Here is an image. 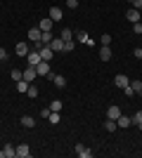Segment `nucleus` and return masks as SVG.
<instances>
[{
	"label": "nucleus",
	"mask_w": 142,
	"mask_h": 158,
	"mask_svg": "<svg viewBox=\"0 0 142 158\" xmlns=\"http://www.w3.org/2000/svg\"><path fill=\"white\" fill-rule=\"evenodd\" d=\"M133 123H135V125H137V127L142 130V111H137L135 116H133Z\"/></svg>",
	"instance_id": "29"
},
{
	"label": "nucleus",
	"mask_w": 142,
	"mask_h": 158,
	"mask_svg": "<svg viewBox=\"0 0 142 158\" xmlns=\"http://www.w3.org/2000/svg\"><path fill=\"white\" fill-rule=\"evenodd\" d=\"M123 94H126V97H135V92H133V87H123Z\"/></svg>",
	"instance_id": "34"
},
{
	"label": "nucleus",
	"mask_w": 142,
	"mask_h": 158,
	"mask_svg": "<svg viewBox=\"0 0 142 158\" xmlns=\"http://www.w3.org/2000/svg\"><path fill=\"white\" fill-rule=\"evenodd\" d=\"M21 125H24V127H33L36 118H33V116H24V118H21Z\"/></svg>",
	"instance_id": "22"
},
{
	"label": "nucleus",
	"mask_w": 142,
	"mask_h": 158,
	"mask_svg": "<svg viewBox=\"0 0 142 158\" xmlns=\"http://www.w3.org/2000/svg\"><path fill=\"white\" fill-rule=\"evenodd\" d=\"M74 151L78 153L81 158H90V156H93V151H90V149H85V144H81V142H78V144L74 146Z\"/></svg>",
	"instance_id": "5"
},
{
	"label": "nucleus",
	"mask_w": 142,
	"mask_h": 158,
	"mask_svg": "<svg viewBox=\"0 0 142 158\" xmlns=\"http://www.w3.org/2000/svg\"><path fill=\"white\" fill-rule=\"evenodd\" d=\"M116 125L121 127V130H123V127H130V125H133V118H128V116H123V113H121V116L116 118Z\"/></svg>",
	"instance_id": "9"
},
{
	"label": "nucleus",
	"mask_w": 142,
	"mask_h": 158,
	"mask_svg": "<svg viewBox=\"0 0 142 158\" xmlns=\"http://www.w3.org/2000/svg\"><path fill=\"white\" fill-rule=\"evenodd\" d=\"M52 24H54L52 19H41L38 21V28H41V31H52Z\"/></svg>",
	"instance_id": "18"
},
{
	"label": "nucleus",
	"mask_w": 142,
	"mask_h": 158,
	"mask_svg": "<svg viewBox=\"0 0 142 158\" xmlns=\"http://www.w3.org/2000/svg\"><path fill=\"white\" fill-rule=\"evenodd\" d=\"M52 83H54V87H67V78H64V76H52Z\"/></svg>",
	"instance_id": "19"
},
{
	"label": "nucleus",
	"mask_w": 142,
	"mask_h": 158,
	"mask_svg": "<svg viewBox=\"0 0 142 158\" xmlns=\"http://www.w3.org/2000/svg\"><path fill=\"white\" fill-rule=\"evenodd\" d=\"M62 17H64L62 7H50V19H52V21H59Z\"/></svg>",
	"instance_id": "16"
},
{
	"label": "nucleus",
	"mask_w": 142,
	"mask_h": 158,
	"mask_svg": "<svg viewBox=\"0 0 142 158\" xmlns=\"http://www.w3.org/2000/svg\"><path fill=\"white\" fill-rule=\"evenodd\" d=\"M104 130H107V132H116V130H118V125H116V120L107 118V123H104Z\"/></svg>",
	"instance_id": "21"
},
{
	"label": "nucleus",
	"mask_w": 142,
	"mask_h": 158,
	"mask_svg": "<svg viewBox=\"0 0 142 158\" xmlns=\"http://www.w3.org/2000/svg\"><path fill=\"white\" fill-rule=\"evenodd\" d=\"M38 52H41L43 61H50V59H52V47H50V45H43L41 50H38Z\"/></svg>",
	"instance_id": "13"
},
{
	"label": "nucleus",
	"mask_w": 142,
	"mask_h": 158,
	"mask_svg": "<svg viewBox=\"0 0 142 158\" xmlns=\"http://www.w3.org/2000/svg\"><path fill=\"white\" fill-rule=\"evenodd\" d=\"M118 116H121V109H118V106H116V104H111V106H109V111H107V118L116 120V118H118Z\"/></svg>",
	"instance_id": "15"
},
{
	"label": "nucleus",
	"mask_w": 142,
	"mask_h": 158,
	"mask_svg": "<svg viewBox=\"0 0 142 158\" xmlns=\"http://www.w3.org/2000/svg\"><path fill=\"white\" fill-rule=\"evenodd\" d=\"M7 59V50L5 47H0V61H5Z\"/></svg>",
	"instance_id": "37"
},
{
	"label": "nucleus",
	"mask_w": 142,
	"mask_h": 158,
	"mask_svg": "<svg viewBox=\"0 0 142 158\" xmlns=\"http://www.w3.org/2000/svg\"><path fill=\"white\" fill-rule=\"evenodd\" d=\"M64 5H67L69 10H76V7H78V0H67V2H64Z\"/></svg>",
	"instance_id": "33"
},
{
	"label": "nucleus",
	"mask_w": 142,
	"mask_h": 158,
	"mask_svg": "<svg viewBox=\"0 0 142 158\" xmlns=\"http://www.w3.org/2000/svg\"><path fill=\"white\" fill-rule=\"evenodd\" d=\"M24 80H26V83H33L36 78H38V71H36V66H26V69H24Z\"/></svg>",
	"instance_id": "3"
},
{
	"label": "nucleus",
	"mask_w": 142,
	"mask_h": 158,
	"mask_svg": "<svg viewBox=\"0 0 142 158\" xmlns=\"http://www.w3.org/2000/svg\"><path fill=\"white\" fill-rule=\"evenodd\" d=\"M36 71H38V76H45V78L52 80V69H50V61H41V64L36 66Z\"/></svg>",
	"instance_id": "1"
},
{
	"label": "nucleus",
	"mask_w": 142,
	"mask_h": 158,
	"mask_svg": "<svg viewBox=\"0 0 142 158\" xmlns=\"http://www.w3.org/2000/svg\"><path fill=\"white\" fill-rule=\"evenodd\" d=\"M52 38H54V35H52V31H43L41 43H43V45H50V43H52Z\"/></svg>",
	"instance_id": "20"
},
{
	"label": "nucleus",
	"mask_w": 142,
	"mask_h": 158,
	"mask_svg": "<svg viewBox=\"0 0 142 158\" xmlns=\"http://www.w3.org/2000/svg\"><path fill=\"white\" fill-rule=\"evenodd\" d=\"M133 57H135V59H142V47H135V50H133Z\"/></svg>",
	"instance_id": "35"
},
{
	"label": "nucleus",
	"mask_w": 142,
	"mask_h": 158,
	"mask_svg": "<svg viewBox=\"0 0 142 158\" xmlns=\"http://www.w3.org/2000/svg\"><path fill=\"white\" fill-rule=\"evenodd\" d=\"M74 50V40H64V52H71Z\"/></svg>",
	"instance_id": "31"
},
{
	"label": "nucleus",
	"mask_w": 142,
	"mask_h": 158,
	"mask_svg": "<svg viewBox=\"0 0 142 158\" xmlns=\"http://www.w3.org/2000/svg\"><path fill=\"white\" fill-rule=\"evenodd\" d=\"M100 59L102 61H109V59H111V47H109V45H102L100 47Z\"/></svg>",
	"instance_id": "14"
},
{
	"label": "nucleus",
	"mask_w": 142,
	"mask_h": 158,
	"mask_svg": "<svg viewBox=\"0 0 142 158\" xmlns=\"http://www.w3.org/2000/svg\"><path fill=\"white\" fill-rule=\"evenodd\" d=\"M76 40H78V43H83V45H88V47H93V45H95L93 38H90L85 31H76Z\"/></svg>",
	"instance_id": "4"
},
{
	"label": "nucleus",
	"mask_w": 142,
	"mask_h": 158,
	"mask_svg": "<svg viewBox=\"0 0 142 158\" xmlns=\"http://www.w3.org/2000/svg\"><path fill=\"white\" fill-rule=\"evenodd\" d=\"M41 35H43V31H41L38 26H31V28H28V40H31V43L41 40Z\"/></svg>",
	"instance_id": "8"
},
{
	"label": "nucleus",
	"mask_w": 142,
	"mask_h": 158,
	"mask_svg": "<svg viewBox=\"0 0 142 158\" xmlns=\"http://www.w3.org/2000/svg\"><path fill=\"white\" fill-rule=\"evenodd\" d=\"M17 156V149H14L12 144H5L2 146V151H0V158H14Z\"/></svg>",
	"instance_id": "6"
},
{
	"label": "nucleus",
	"mask_w": 142,
	"mask_h": 158,
	"mask_svg": "<svg viewBox=\"0 0 142 158\" xmlns=\"http://www.w3.org/2000/svg\"><path fill=\"white\" fill-rule=\"evenodd\" d=\"M114 83H116V87H121V90H123V87H128V85H130L128 76H123V73H118V76H116V78H114Z\"/></svg>",
	"instance_id": "7"
},
{
	"label": "nucleus",
	"mask_w": 142,
	"mask_h": 158,
	"mask_svg": "<svg viewBox=\"0 0 142 158\" xmlns=\"http://www.w3.org/2000/svg\"><path fill=\"white\" fill-rule=\"evenodd\" d=\"M14 85H17V90H19V92H26L31 83H26V80H19V83H14Z\"/></svg>",
	"instance_id": "28"
},
{
	"label": "nucleus",
	"mask_w": 142,
	"mask_h": 158,
	"mask_svg": "<svg viewBox=\"0 0 142 158\" xmlns=\"http://www.w3.org/2000/svg\"><path fill=\"white\" fill-rule=\"evenodd\" d=\"M100 43H102V45H111V35H109V33H104V35L100 38Z\"/></svg>",
	"instance_id": "30"
},
{
	"label": "nucleus",
	"mask_w": 142,
	"mask_h": 158,
	"mask_svg": "<svg viewBox=\"0 0 142 158\" xmlns=\"http://www.w3.org/2000/svg\"><path fill=\"white\" fill-rule=\"evenodd\" d=\"M126 17H128V21L137 24V21H140V10H135V7H130L128 12H126Z\"/></svg>",
	"instance_id": "11"
},
{
	"label": "nucleus",
	"mask_w": 142,
	"mask_h": 158,
	"mask_svg": "<svg viewBox=\"0 0 142 158\" xmlns=\"http://www.w3.org/2000/svg\"><path fill=\"white\" fill-rule=\"evenodd\" d=\"M26 94H28L31 99H36V97H38V87H36L33 83H31V85H28V90H26Z\"/></svg>",
	"instance_id": "27"
},
{
	"label": "nucleus",
	"mask_w": 142,
	"mask_h": 158,
	"mask_svg": "<svg viewBox=\"0 0 142 158\" xmlns=\"http://www.w3.org/2000/svg\"><path fill=\"white\" fill-rule=\"evenodd\" d=\"M62 106H64V102H62V99H52V104H50V111H62Z\"/></svg>",
	"instance_id": "24"
},
{
	"label": "nucleus",
	"mask_w": 142,
	"mask_h": 158,
	"mask_svg": "<svg viewBox=\"0 0 142 158\" xmlns=\"http://www.w3.org/2000/svg\"><path fill=\"white\" fill-rule=\"evenodd\" d=\"M43 61V57H41V52H38V50H31V52L26 54V64L28 66H38Z\"/></svg>",
	"instance_id": "2"
},
{
	"label": "nucleus",
	"mask_w": 142,
	"mask_h": 158,
	"mask_svg": "<svg viewBox=\"0 0 142 158\" xmlns=\"http://www.w3.org/2000/svg\"><path fill=\"white\" fill-rule=\"evenodd\" d=\"M50 47H52V52H64V40L62 38H52Z\"/></svg>",
	"instance_id": "12"
},
{
	"label": "nucleus",
	"mask_w": 142,
	"mask_h": 158,
	"mask_svg": "<svg viewBox=\"0 0 142 158\" xmlns=\"http://www.w3.org/2000/svg\"><path fill=\"white\" fill-rule=\"evenodd\" d=\"M14 52L19 54V57H26V54L31 52V50H28V45H26V43H19V45L14 47Z\"/></svg>",
	"instance_id": "17"
},
{
	"label": "nucleus",
	"mask_w": 142,
	"mask_h": 158,
	"mask_svg": "<svg viewBox=\"0 0 142 158\" xmlns=\"http://www.w3.org/2000/svg\"><path fill=\"white\" fill-rule=\"evenodd\" d=\"M133 33H135V35H142V24H140V21L133 24Z\"/></svg>",
	"instance_id": "32"
},
{
	"label": "nucleus",
	"mask_w": 142,
	"mask_h": 158,
	"mask_svg": "<svg viewBox=\"0 0 142 158\" xmlns=\"http://www.w3.org/2000/svg\"><path fill=\"white\" fill-rule=\"evenodd\" d=\"M130 5L135 7V10H140V12H142V0H133V2H130Z\"/></svg>",
	"instance_id": "36"
},
{
	"label": "nucleus",
	"mask_w": 142,
	"mask_h": 158,
	"mask_svg": "<svg viewBox=\"0 0 142 158\" xmlns=\"http://www.w3.org/2000/svg\"><path fill=\"white\" fill-rule=\"evenodd\" d=\"M59 38H62V40H74V33H71V28H62Z\"/></svg>",
	"instance_id": "23"
},
{
	"label": "nucleus",
	"mask_w": 142,
	"mask_h": 158,
	"mask_svg": "<svg viewBox=\"0 0 142 158\" xmlns=\"http://www.w3.org/2000/svg\"><path fill=\"white\" fill-rule=\"evenodd\" d=\"M130 87H133V92H135V94H142V80H133Z\"/></svg>",
	"instance_id": "25"
},
{
	"label": "nucleus",
	"mask_w": 142,
	"mask_h": 158,
	"mask_svg": "<svg viewBox=\"0 0 142 158\" xmlns=\"http://www.w3.org/2000/svg\"><path fill=\"white\" fill-rule=\"evenodd\" d=\"M10 76H12V80H14V83L24 80V73H21V71H17V69H12V73H10Z\"/></svg>",
	"instance_id": "26"
},
{
	"label": "nucleus",
	"mask_w": 142,
	"mask_h": 158,
	"mask_svg": "<svg viewBox=\"0 0 142 158\" xmlns=\"http://www.w3.org/2000/svg\"><path fill=\"white\" fill-rule=\"evenodd\" d=\"M17 156H19V158H28V156H31V149H28V144H24V142H21V144L17 146Z\"/></svg>",
	"instance_id": "10"
}]
</instances>
